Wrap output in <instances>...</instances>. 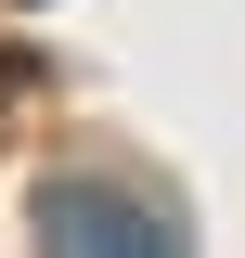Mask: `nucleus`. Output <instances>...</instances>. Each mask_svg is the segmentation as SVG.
<instances>
[{
    "instance_id": "nucleus-1",
    "label": "nucleus",
    "mask_w": 245,
    "mask_h": 258,
    "mask_svg": "<svg viewBox=\"0 0 245 258\" xmlns=\"http://www.w3.org/2000/svg\"><path fill=\"white\" fill-rule=\"evenodd\" d=\"M39 245H168L155 207H103L91 181H52L39 194Z\"/></svg>"
}]
</instances>
